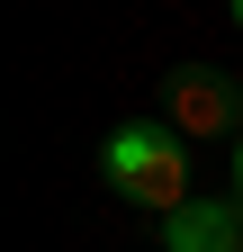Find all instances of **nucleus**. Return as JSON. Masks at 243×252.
<instances>
[{
	"label": "nucleus",
	"instance_id": "nucleus-5",
	"mask_svg": "<svg viewBox=\"0 0 243 252\" xmlns=\"http://www.w3.org/2000/svg\"><path fill=\"white\" fill-rule=\"evenodd\" d=\"M234 27H243V0H234Z\"/></svg>",
	"mask_w": 243,
	"mask_h": 252
},
{
	"label": "nucleus",
	"instance_id": "nucleus-3",
	"mask_svg": "<svg viewBox=\"0 0 243 252\" xmlns=\"http://www.w3.org/2000/svg\"><path fill=\"white\" fill-rule=\"evenodd\" d=\"M162 252H243V207L189 198L180 216H162Z\"/></svg>",
	"mask_w": 243,
	"mask_h": 252
},
{
	"label": "nucleus",
	"instance_id": "nucleus-4",
	"mask_svg": "<svg viewBox=\"0 0 243 252\" xmlns=\"http://www.w3.org/2000/svg\"><path fill=\"white\" fill-rule=\"evenodd\" d=\"M234 180H243V135H234Z\"/></svg>",
	"mask_w": 243,
	"mask_h": 252
},
{
	"label": "nucleus",
	"instance_id": "nucleus-2",
	"mask_svg": "<svg viewBox=\"0 0 243 252\" xmlns=\"http://www.w3.org/2000/svg\"><path fill=\"white\" fill-rule=\"evenodd\" d=\"M162 126H171V135H198V144L243 135V90H234V72H216V63L171 72V90H162Z\"/></svg>",
	"mask_w": 243,
	"mask_h": 252
},
{
	"label": "nucleus",
	"instance_id": "nucleus-1",
	"mask_svg": "<svg viewBox=\"0 0 243 252\" xmlns=\"http://www.w3.org/2000/svg\"><path fill=\"white\" fill-rule=\"evenodd\" d=\"M99 171L126 189L135 207H153V216L189 207V144H180L171 126H117L108 153H99Z\"/></svg>",
	"mask_w": 243,
	"mask_h": 252
}]
</instances>
